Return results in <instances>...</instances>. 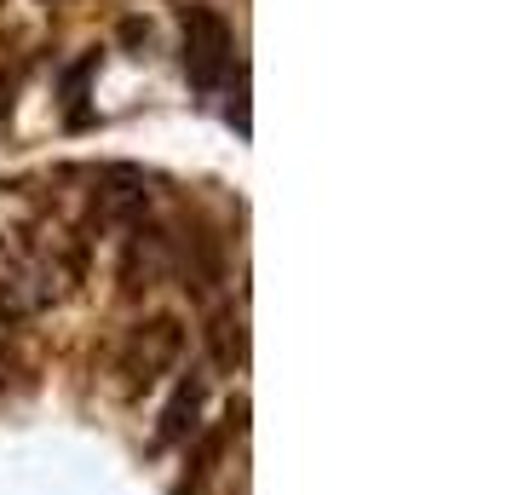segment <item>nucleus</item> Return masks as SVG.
Returning a JSON list of instances; mask_svg holds the SVG:
<instances>
[{
  "instance_id": "3",
  "label": "nucleus",
  "mask_w": 512,
  "mask_h": 495,
  "mask_svg": "<svg viewBox=\"0 0 512 495\" xmlns=\"http://www.w3.org/2000/svg\"><path fill=\"white\" fill-rule=\"evenodd\" d=\"M196 415H202V380L185 375V380H179V392H173V403L162 409V432H156V449L185 444L190 432H196Z\"/></svg>"
},
{
  "instance_id": "2",
  "label": "nucleus",
  "mask_w": 512,
  "mask_h": 495,
  "mask_svg": "<svg viewBox=\"0 0 512 495\" xmlns=\"http://www.w3.org/2000/svg\"><path fill=\"white\" fill-rule=\"evenodd\" d=\"M179 352H185V329H179L173 317H150V323H139V329L127 334V346H121V375L139 392L150 380H162L167 369L179 363Z\"/></svg>"
},
{
  "instance_id": "1",
  "label": "nucleus",
  "mask_w": 512,
  "mask_h": 495,
  "mask_svg": "<svg viewBox=\"0 0 512 495\" xmlns=\"http://www.w3.org/2000/svg\"><path fill=\"white\" fill-rule=\"evenodd\" d=\"M236 64V41H231V24L208 12V6H190L185 12V75L196 93H219L225 75Z\"/></svg>"
},
{
  "instance_id": "4",
  "label": "nucleus",
  "mask_w": 512,
  "mask_h": 495,
  "mask_svg": "<svg viewBox=\"0 0 512 495\" xmlns=\"http://www.w3.org/2000/svg\"><path fill=\"white\" fill-rule=\"evenodd\" d=\"M0 386H6V346H0Z\"/></svg>"
}]
</instances>
